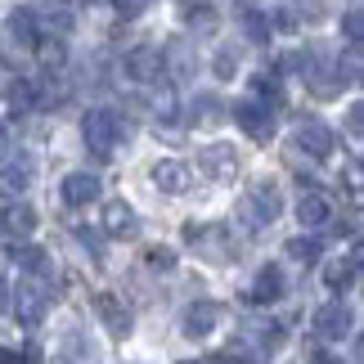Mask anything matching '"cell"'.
Segmentation results:
<instances>
[{
  "label": "cell",
  "instance_id": "obj_1",
  "mask_svg": "<svg viewBox=\"0 0 364 364\" xmlns=\"http://www.w3.org/2000/svg\"><path fill=\"white\" fill-rule=\"evenodd\" d=\"M36 46H41V36H36L32 9H14L5 18V27H0V59L18 63V59H27V54H36Z\"/></svg>",
  "mask_w": 364,
  "mask_h": 364
},
{
  "label": "cell",
  "instance_id": "obj_2",
  "mask_svg": "<svg viewBox=\"0 0 364 364\" xmlns=\"http://www.w3.org/2000/svg\"><path fill=\"white\" fill-rule=\"evenodd\" d=\"M81 135H86V149L95 153V162H113V153L122 144L126 126L117 113H104V108H95V113H86V122H81Z\"/></svg>",
  "mask_w": 364,
  "mask_h": 364
},
{
  "label": "cell",
  "instance_id": "obj_3",
  "mask_svg": "<svg viewBox=\"0 0 364 364\" xmlns=\"http://www.w3.org/2000/svg\"><path fill=\"white\" fill-rule=\"evenodd\" d=\"M198 171L207 180H216V185H230V180L243 171V162H239V153H234V144H207L198 153Z\"/></svg>",
  "mask_w": 364,
  "mask_h": 364
},
{
  "label": "cell",
  "instance_id": "obj_4",
  "mask_svg": "<svg viewBox=\"0 0 364 364\" xmlns=\"http://www.w3.org/2000/svg\"><path fill=\"white\" fill-rule=\"evenodd\" d=\"M284 212V198H279V189L274 185H252V193L243 198V220L247 225H270V220Z\"/></svg>",
  "mask_w": 364,
  "mask_h": 364
},
{
  "label": "cell",
  "instance_id": "obj_5",
  "mask_svg": "<svg viewBox=\"0 0 364 364\" xmlns=\"http://www.w3.org/2000/svg\"><path fill=\"white\" fill-rule=\"evenodd\" d=\"M32 18H36V32L46 27L50 36H68L77 27V9H73V0H41L32 9Z\"/></svg>",
  "mask_w": 364,
  "mask_h": 364
},
{
  "label": "cell",
  "instance_id": "obj_6",
  "mask_svg": "<svg viewBox=\"0 0 364 364\" xmlns=\"http://www.w3.org/2000/svg\"><path fill=\"white\" fill-rule=\"evenodd\" d=\"M122 63H126V77L139 81V86H149V81H158V77H162V50H158V46H144V41L126 50V59H122Z\"/></svg>",
  "mask_w": 364,
  "mask_h": 364
},
{
  "label": "cell",
  "instance_id": "obj_7",
  "mask_svg": "<svg viewBox=\"0 0 364 364\" xmlns=\"http://www.w3.org/2000/svg\"><path fill=\"white\" fill-rule=\"evenodd\" d=\"M234 122L243 126V131L257 139V144H265V139L274 135V122H270V108H265L261 100H239L234 104Z\"/></svg>",
  "mask_w": 364,
  "mask_h": 364
},
{
  "label": "cell",
  "instance_id": "obj_8",
  "mask_svg": "<svg viewBox=\"0 0 364 364\" xmlns=\"http://www.w3.org/2000/svg\"><path fill=\"white\" fill-rule=\"evenodd\" d=\"M153 185L162 193H171V198H180V193H189V185H193V166L180 162V158H162L153 166Z\"/></svg>",
  "mask_w": 364,
  "mask_h": 364
},
{
  "label": "cell",
  "instance_id": "obj_9",
  "mask_svg": "<svg viewBox=\"0 0 364 364\" xmlns=\"http://www.w3.org/2000/svg\"><path fill=\"white\" fill-rule=\"evenodd\" d=\"M346 333H351V311H346L342 301H328V306H319V311H315V338L342 342Z\"/></svg>",
  "mask_w": 364,
  "mask_h": 364
},
{
  "label": "cell",
  "instance_id": "obj_10",
  "mask_svg": "<svg viewBox=\"0 0 364 364\" xmlns=\"http://www.w3.org/2000/svg\"><path fill=\"white\" fill-rule=\"evenodd\" d=\"M95 315L104 319L108 338H126V333H131V311H126V301L113 297V292H100V297H95Z\"/></svg>",
  "mask_w": 364,
  "mask_h": 364
},
{
  "label": "cell",
  "instance_id": "obj_11",
  "mask_svg": "<svg viewBox=\"0 0 364 364\" xmlns=\"http://www.w3.org/2000/svg\"><path fill=\"white\" fill-rule=\"evenodd\" d=\"M297 144L306 149V158H328L333 153V131L319 117H301L297 122Z\"/></svg>",
  "mask_w": 364,
  "mask_h": 364
},
{
  "label": "cell",
  "instance_id": "obj_12",
  "mask_svg": "<svg viewBox=\"0 0 364 364\" xmlns=\"http://www.w3.org/2000/svg\"><path fill=\"white\" fill-rule=\"evenodd\" d=\"M9 306L18 311V319L27 328H36L41 319H46V292L32 288V284H18V292H9Z\"/></svg>",
  "mask_w": 364,
  "mask_h": 364
},
{
  "label": "cell",
  "instance_id": "obj_13",
  "mask_svg": "<svg viewBox=\"0 0 364 364\" xmlns=\"http://www.w3.org/2000/svg\"><path fill=\"white\" fill-rule=\"evenodd\" d=\"M220 315H225V311H220L216 301H193L185 311V324H180V328H185V338L198 342V338H207V333L220 324Z\"/></svg>",
  "mask_w": 364,
  "mask_h": 364
},
{
  "label": "cell",
  "instance_id": "obj_14",
  "mask_svg": "<svg viewBox=\"0 0 364 364\" xmlns=\"http://www.w3.org/2000/svg\"><path fill=\"white\" fill-rule=\"evenodd\" d=\"M59 193H63V203H68V207H86V203L100 198V176H90V171H73V176H63Z\"/></svg>",
  "mask_w": 364,
  "mask_h": 364
},
{
  "label": "cell",
  "instance_id": "obj_15",
  "mask_svg": "<svg viewBox=\"0 0 364 364\" xmlns=\"http://www.w3.org/2000/svg\"><path fill=\"white\" fill-rule=\"evenodd\" d=\"M355 274H360V247L351 252V257H338V261L324 265V284H328V292H346V288L355 284Z\"/></svg>",
  "mask_w": 364,
  "mask_h": 364
},
{
  "label": "cell",
  "instance_id": "obj_16",
  "mask_svg": "<svg viewBox=\"0 0 364 364\" xmlns=\"http://www.w3.org/2000/svg\"><path fill=\"white\" fill-rule=\"evenodd\" d=\"M328 216H333V203L324 198V193H301V203H297V220H301V230H319Z\"/></svg>",
  "mask_w": 364,
  "mask_h": 364
},
{
  "label": "cell",
  "instance_id": "obj_17",
  "mask_svg": "<svg viewBox=\"0 0 364 364\" xmlns=\"http://www.w3.org/2000/svg\"><path fill=\"white\" fill-rule=\"evenodd\" d=\"M135 225H139V220H135V212H131V207H126L122 198H113V203L104 207V230L113 234V239H131Z\"/></svg>",
  "mask_w": 364,
  "mask_h": 364
},
{
  "label": "cell",
  "instance_id": "obj_18",
  "mask_svg": "<svg viewBox=\"0 0 364 364\" xmlns=\"http://www.w3.org/2000/svg\"><path fill=\"white\" fill-rule=\"evenodd\" d=\"M0 225H5L9 239H27V234L36 230V212L27 203H9L5 207V216H0Z\"/></svg>",
  "mask_w": 364,
  "mask_h": 364
},
{
  "label": "cell",
  "instance_id": "obj_19",
  "mask_svg": "<svg viewBox=\"0 0 364 364\" xmlns=\"http://www.w3.org/2000/svg\"><path fill=\"white\" fill-rule=\"evenodd\" d=\"M27 185H32V166H27V162L0 171V198H5V203H18V193H27Z\"/></svg>",
  "mask_w": 364,
  "mask_h": 364
},
{
  "label": "cell",
  "instance_id": "obj_20",
  "mask_svg": "<svg viewBox=\"0 0 364 364\" xmlns=\"http://www.w3.org/2000/svg\"><path fill=\"white\" fill-rule=\"evenodd\" d=\"M279 297H284V274H279V265H265V270L257 274V284H252V301L270 306Z\"/></svg>",
  "mask_w": 364,
  "mask_h": 364
},
{
  "label": "cell",
  "instance_id": "obj_21",
  "mask_svg": "<svg viewBox=\"0 0 364 364\" xmlns=\"http://www.w3.org/2000/svg\"><path fill=\"white\" fill-rule=\"evenodd\" d=\"M166 63H171V73H176L180 81H189V77H193V54H189L185 41H171V46L162 50V68H166Z\"/></svg>",
  "mask_w": 364,
  "mask_h": 364
},
{
  "label": "cell",
  "instance_id": "obj_22",
  "mask_svg": "<svg viewBox=\"0 0 364 364\" xmlns=\"http://www.w3.org/2000/svg\"><path fill=\"white\" fill-rule=\"evenodd\" d=\"M185 23L193 27V32H203V36H212L216 27H220V18H216L212 5H185Z\"/></svg>",
  "mask_w": 364,
  "mask_h": 364
},
{
  "label": "cell",
  "instance_id": "obj_23",
  "mask_svg": "<svg viewBox=\"0 0 364 364\" xmlns=\"http://www.w3.org/2000/svg\"><path fill=\"white\" fill-rule=\"evenodd\" d=\"M5 104L14 108V113H27V108L36 104V86L32 81H14V86L5 90Z\"/></svg>",
  "mask_w": 364,
  "mask_h": 364
},
{
  "label": "cell",
  "instance_id": "obj_24",
  "mask_svg": "<svg viewBox=\"0 0 364 364\" xmlns=\"http://www.w3.org/2000/svg\"><path fill=\"white\" fill-rule=\"evenodd\" d=\"M14 261H18L23 270H46V252H41V247H32V243L14 247Z\"/></svg>",
  "mask_w": 364,
  "mask_h": 364
},
{
  "label": "cell",
  "instance_id": "obj_25",
  "mask_svg": "<svg viewBox=\"0 0 364 364\" xmlns=\"http://www.w3.org/2000/svg\"><path fill=\"white\" fill-rule=\"evenodd\" d=\"M288 257L301 261V265H311V261H319V243L315 239H292L288 243Z\"/></svg>",
  "mask_w": 364,
  "mask_h": 364
},
{
  "label": "cell",
  "instance_id": "obj_26",
  "mask_svg": "<svg viewBox=\"0 0 364 364\" xmlns=\"http://www.w3.org/2000/svg\"><path fill=\"white\" fill-rule=\"evenodd\" d=\"M212 73H216L220 81H230L234 73H239V54H234V50H216V59H212Z\"/></svg>",
  "mask_w": 364,
  "mask_h": 364
},
{
  "label": "cell",
  "instance_id": "obj_27",
  "mask_svg": "<svg viewBox=\"0 0 364 364\" xmlns=\"http://www.w3.org/2000/svg\"><path fill=\"white\" fill-rule=\"evenodd\" d=\"M342 32H346V41H351V46H360V41H364V14H360V9H346V14H342Z\"/></svg>",
  "mask_w": 364,
  "mask_h": 364
},
{
  "label": "cell",
  "instance_id": "obj_28",
  "mask_svg": "<svg viewBox=\"0 0 364 364\" xmlns=\"http://www.w3.org/2000/svg\"><path fill=\"white\" fill-rule=\"evenodd\" d=\"M311 81H315V95L333 100V95H338V86H342V68H338V73H311Z\"/></svg>",
  "mask_w": 364,
  "mask_h": 364
},
{
  "label": "cell",
  "instance_id": "obj_29",
  "mask_svg": "<svg viewBox=\"0 0 364 364\" xmlns=\"http://www.w3.org/2000/svg\"><path fill=\"white\" fill-rule=\"evenodd\" d=\"M36 50H41V59H46V68H63V63H68V50H63V41H54V36L46 41V46H36Z\"/></svg>",
  "mask_w": 364,
  "mask_h": 364
},
{
  "label": "cell",
  "instance_id": "obj_30",
  "mask_svg": "<svg viewBox=\"0 0 364 364\" xmlns=\"http://www.w3.org/2000/svg\"><path fill=\"white\" fill-rule=\"evenodd\" d=\"M144 261L153 265V270H171V265H176V252H171V247H149Z\"/></svg>",
  "mask_w": 364,
  "mask_h": 364
},
{
  "label": "cell",
  "instance_id": "obj_31",
  "mask_svg": "<svg viewBox=\"0 0 364 364\" xmlns=\"http://www.w3.org/2000/svg\"><path fill=\"white\" fill-rule=\"evenodd\" d=\"M346 135H351V144L360 149V135H364V108L351 104V113H346Z\"/></svg>",
  "mask_w": 364,
  "mask_h": 364
},
{
  "label": "cell",
  "instance_id": "obj_32",
  "mask_svg": "<svg viewBox=\"0 0 364 364\" xmlns=\"http://www.w3.org/2000/svg\"><path fill=\"white\" fill-rule=\"evenodd\" d=\"M247 32L257 41H270V18H261V14H247Z\"/></svg>",
  "mask_w": 364,
  "mask_h": 364
},
{
  "label": "cell",
  "instance_id": "obj_33",
  "mask_svg": "<svg viewBox=\"0 0 364 364\" xmlns=\"http://www.w3.org/2000/svg\"><path fill=\"white\" fill-rule=\"evenodd\" d=\"M113 5H117V9L126 14V18H131V14H139V9L149 5V0H113Z\"/></svg>",
  "mask_w": 364,
  "mask_h": 364
},
{
  "label": "cell",
  "instance_id": "obj_34",
  "mask_svg": "<svg viewBox=\"0 0 364 364\" xmlns=\"http://www.w3.org/2000/svg\"><path fill=\"white\" fill-rule=\"evenodd\" d=\"M9 158V131H5V122H0V162Z\"/></svg>",
  "mask_w": 364,
  "mask_h": 364
},
{
  "label": "cell",
  "instance_id": "obj_35",
  "mask_svg": "<svg viewBox=\"0 0 364 364\" xmlns=\"http://www.w3.org/2000/svg\"><path fill=\"white\" fill-rule=\"evenodd\" d=\"M5 311H9V284L0 279V315H5Z\"/></svg>",
  "mask_w": 364,
  "mask_h": 364
},
{
  "label": "cell",
  "instance_id": "obj_36",
  "mask_svg": "<svg viewBox=\"0 0 364 364\" xmlns=\"http://www.w3.org/2000/svg\"><path fill=\"white\" fill-rule=\"evenodd\" d=\"M23 360H27V364H41V351H36V346H27V351H23Z\"/></svg>",
  "mask_w": 364,
  "mask_h": 364
},
{
  "label": "cell",
  "instance_id": "obj_37",
  "mask_svg": "<svg viewBox=\"0 0 364 364\" xmlns=\"http://www.w3.org/2000/svg\"><path fill=\"white\" fill-rule=\"evenodd\" d=\"M207 364H243V360H234V355H212Z\"/></svg>",
  "mask_w": 364,
  "mask_h": 364
},
{
  "label": "cell",
  "instance_id": "obj_38",
  "mask_svg": "<svg viewBox=\"0 0 364 364\" xmlns=\"http://www.w3.org/2000/svg\"><path fill=\"white\" fill-rule=\"evenodd\" d=\"M0 364H14V355H9V351H0Z\"/></svg>",
  "mask_w": 364,
  "mask_h": 364
},
{
  "label": "cell",
  "instance_id": "obj_39",
  "mask_svg": "<svg viewBox=\"0 0 364 364\" xmlns=\"http://www.w3.org/2000/svg\"><path fill=\"white\" fill-rule=\"evenodd\" d=\"M239 5H247V9H257V5H261V0H239Z\"/></svg>",
  "mask_w": 364,
  "mask_h": 364
},
{
  "label": "cell",
  "instance_id": "obj_40",
  "mask_svg": "<svg viewBox=\"0 0 364 364\" xmlns=\"http://www.w3.org/2000/svg\"><path fill=\"white\" fill-rule=\"evenodd\" d=\"M59 364H68V360H59Z\"/></svg>",
  "mask_w": 364,
  "mask_h": 364
}]
</instances>
